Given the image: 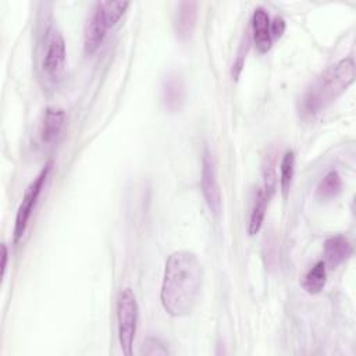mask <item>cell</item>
Returning a JSON list of instances; mask_svg holds the SVG:
<instances>
[{
	"label": "cell",
	"mask_w": 356,
	"mask_h": 356,
	"mask_svg": "<svg viewBox=\"0 0 356 356\" xmlns=\"http://www.w3.org/2000/svg\"><path fill=\"white\" fill-rule=\"evenodd\" d=\"M202 192L210 211L216 216L221 211V192L217 181L216 164L209 149H204L202 159Z\"/></svg>",
	"instance_id": "obj_6"
},
{
	"label": "cell",
	"mask_w": 356,
	"mask_h": 356,
	"mask_svg": "<svg viewBox=\"0 0 356 356\" xmlns=\"http://www.w3.org/2000/svg\"><path fill=\"white\" fill-rule=\"evenodd\" d=\"M138 324V303L129 288L122 289L117 298L118 341L125 355H131Z\"/></svg>",
	"instance_id": "obj_3"
},
{
	"label": "cell",
	"mask_w": 356,
	"mask_h": 356,
	"mask_svg": "<svg viewBox=\"0 0 356 356\" xmlns=\"http://www.w3.org/2000/svg\"><path fill=\"white\" fill-rule=\"evenodd\" d=\"M65 65V42L57 29H50L46 39L43 70L53 81L58 79Z\"/></svg>",
	"instance_id": "obj_5"
},
{
	"label": "cell",
	"mask_w": 356,
	"mask_h": 356,
	"mask_svg": "<svg viewBox=\"0 0 356 356\" xmlns=\"http://www.w3.org/2000/svg\"><path fill=\"white\" fill-rule=\"evenodd\" d=\"M202 286V266L195 253L177 250L165 261L160 299L172 317H184L193 310Z\"/></svg>",
	"instance_id": "obj_1"
},
{
	"label": "cell",
	"mask_w": 356,
	"mask_h": 356,
	"mask_svg": "<svg viewBox=\"0 0 356 356\" xmlns=\"http://www.w3.org/2000/svg\"><path fill=\"white\" fill-rule=\"evenodd\" d=\"M285 31V21L282 17L275 15L270 22V35L271 38H281Z\"/></svg>",
	"instance_id": "obj_20"
},
{
	"label": "cell",
	"mask_w": 356,
	"mask_h": 356,
	"mask_svg": "<svg viewBox=\"0 0 356 356\" xmlns=\"http://www.w3.org/2000/svg\"><path fill=\"white\" fill-rule=\"evenodd\" d=\"M268 202H270V199L264 193L263 188L257 189V193H256V197H254V202H253V207H252V211H250V217H249V224H248L249 235L257 234L259 229L261 228Z\"/></svg>",
	"instance_id": "obj_14"
},
{
	"label": "cell",
	"mask_w": 356,
	"mask_h": 356,
	"mask_svg": "<svg viewBox=\"0 0 356 356\" xmlns=\"http://www.w3.org/2000/svg\"><path fill=\"white\" fill-rule=\"evenodd\" d=\"M100 4L110 26H113L122 17L129 6V1H100Z\"/></svg>",
	"instance_id": "obj_18"
},
{
	"label": "cell",
	"mask_w": 356,
	"mask_h": 356,
	"mask_svg": "<svg viewBox=\"0 0 356 356\" xmlns=\"http://www.w3.org/2000/svg\"><path fill=\"white\" fill-rule=\"evenodd\" d=\"M197 18V3L196 1H181L177 7L174 29L179 40L185 42L191 39L193 29L196 26Z\"/></svg>",
	"instance_id": "obj_9"
},
{
	"label": "cell",
	"mask_w": 356,
	"mask_h": 356,
	"mask_svg": "<svg viewBox=\"0 0 356 356\" xmlns=\"http://www.w3.org/2000/svg\"><path fill=\"white\" fill-rule=\"evenodd\" d=\"M261 175H263V191L268 199L275 192L277 188V150L274 147L268 149L261 161Z\"/></svg>",
	"instance_id": "obj_13"
},
{
	"label": "cell",
	"mask_w": 356,
	"mask_h": 356,
	"mask_svg": "<svg viewBox=\"0 0 356 356\" xmlns=\"http://www.w3.org/2000/svg\"><path fill=\"white\" fill-rule=\"evenodd\" d=\"M353 253L350 242L343 235H334L324 242V263L335 268L346 261Z\"/></svg>",
	"instance_id": "obj_11"
},
{
	"label": "cell",
	"mask_w": 356,
	"mask_h": 356,
	"mask_svg": "<svg viewBox=\"0 0 356 356\" xmlns=\"http://www.w3.org/2000/svg\"><path fill=\"white\" fill-rule=\"evenodd\" d=\"M1 250H3V256H1V259H3V261H1V277H4V273H6V267H7V256H8L6 243H3V246H1Z\"/></svg>",
	"instance_id": "obj_21"
},
{
	"label": "cell",
	"mask_w": 356,
	"mask_h": 356,
	"mask_svg": "<svg viewBox=\"0 0 356 356\" xmlns=\"http://www.w3.org/2000/svg\"><path fill=\"white\" fill-rule=\"evenodd\" d=\"M108 28H110V24L107 21L104 11L102 8V4L99 1L95 4V8L86 22V26H85L83 46H85V51L88 54H92L99 49Z\"/></svg>",
	"instance_id": "obj_7"
},
{
	"label": "cell",
	"mask_w": 356,
	"mask_h": 356,
	"mask_svg": "<svg viewBox=\"0 0 356 356\" xmlns=\"http://www.w3.org/2000/svg\"><path fill=\"white\" fill-rule=\"evenodd\" d=\"M161 99L167 110L178 111L185 102V85L179 74L170 72L163 81Z\"/></svg>",
	"instance_id": "obj_10"
},
{
	"label": "cell",
	"mask_w": 356,
	"mask_h": 356,
	"mask_svg": "<svg viewBox=\"0 0 356 356\" xmlns=\"http://www.w3.org/2000/svg\"><path fill=\"white\" fill-rule=\"evenodd\" d=\"M51 165H53L51 161L46 163L44 167L40 170V172L36 175V178L29 184V186L26 188V191L24 193L22 202H21L17 216H15V224H14V241L15 242L19 241V238L24 235V232L26 229L29 217L33 211V207L38 202V197L42 192L44 182H46V178L51 170Z\"/></svg>",
	"instance_id": "obj_4"
},
{
	"label": "cell",
	"mask_w": 356,
	"mask_h": 356,
	"mask_svg": "<svg viewBox=\"0 0 356 356\" xmlns=\"http://www.w3.org/2000/svg\"><path fill=\"white\" fill-rule=\"evenodd\" d=\"M252 36L256 44V49L260 53H267L271 47V35H270V18L263 7H257L252 15Z\"/></svg>",
	"instance_id": "obj_12"
},
{
	"label": "cell",
	"mask_w": 356,
	"mask_h": 356,
	"mask_svg": "<svg viewBox=\"0 0 356 356\" xmlns=\"http://www.w3.org/2000/svg\"><path fill=\"white\" fill-rule=\"evenodd\" d=\"M293 174H295V153L292 150H288L282 154L281 164H280V186H281L282 197H286L291 191Z\"/></svg>",
	"instance_id": "obj_17"
},
{
	"label": "cell",
	"mask_w": 356,
	"mask_h": 356,
	"mask_svg": "<svg viewBox=\"0 0 356 356\" xmlns=\"http://www.w3.org/2000/svg\"><path fill=\"white\" fill-rule=\"evenodd\" d=\"M342 189V179L335 170L328 171L316 188V196L320 200H330L335 197Z\"/></svg>",
	"instance_id": "obj_16"
},
{
	"label": "cell",
	"mask_w": 356,
	"mask_h": 356,
	"mask_svg": "<svg viewBox=\"0 0 356 356\" xmlns=\"http://www.w3.org/2000/svg\"><path fill=\"white\" fill-rule=\"evenodd\" d=\"M65 111L58 107H47L43 113L40 125H39V136L40 140L46 145L53 143L61 135L65 125Z\"/></svg>",
	"instance_id": "obj_8"
},
{
	"label": "cell",
	"mask_w": 356,
	"mask_h": 356,
	"mask_svg": "<svg viewBox=\"0 0 356 356\" xmlns=\"http://www.w3.org/2000/svg\"><path fill=\"white\" fill-rule=\"evenodd\" d=\"M355 63L352 57L342 58L324 71L305 92L300 102V111L305 115H314L334 102L353 82Z\"/></svg>",
	"instance_id": "obj_2"
},
{
	"label": "cell",
	"mask_w": 356,
	"mask_h": 356,
	"mask_svg": "<svg viewBox=\"0 0 356 356\" xmlns=\"http://www.w3.org/2000/svg\"><path fill=\"white\" fill-rule=\"evenodd\" d=\"M140 353L150 355V356L168 355V349L164 346V343L159 338L149 337V338L145 339V342L142 345V349H140Z\"/></svg>",
	"instance_id": "obj_19"
},
{
	"label": "cell",
	"mask_w": 356,
	"mask_h": 356,
	"mask_svg": "<svg viewBox=\"0 0 356 356\" xmlns=\"http://www.w3.org/2000/svg\"><path fill=\"white\" fill-rule=\"evenodd\" d=\"M324 261H317L305 275L303 278V288L307 293L316 295L323 291L325 281H327V268H325Z\"/></svg>",
	"instance_id": "obj_15"
}]
</instances>
